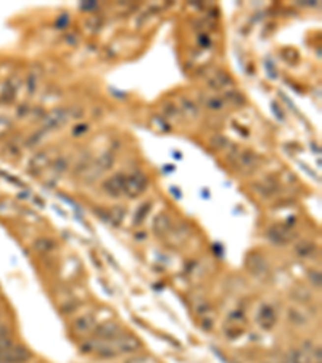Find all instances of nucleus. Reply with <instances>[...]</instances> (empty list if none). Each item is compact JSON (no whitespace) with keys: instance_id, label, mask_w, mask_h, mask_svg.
Wrapping results in <instances>:
<instances>
[{"instance_id":"1","label":"nucleus","mask_w":322,"mask_h":363,"mask_svg":"<svg viewBox=\"0 0 322 363\" xmlns=\"http://www.w3.org/2000/svg\"><path fill=\"white\" fill-rule=\"evenodd\" d=\"M115 163V157L111 154H103L102 157H98V160L95 163H92L89 165L83 173V181L86 183H92V181H95L97 178H100L105 171H108V169L113 166Z\"/></svg>"},{"instance_id":"2","label":"nucleus","mask_w":322,"mask_h":363,"mask_svg":"<svg viewBox=\"0 0 322 363\" xmlns=\"http://www.w3.org/2000/svg\"><path fill=\"white\" fill-rule=\"evenodd\" d=\"M148 186V179L147 176L142 173V171H136L132 174H129V176H126V181H124V194L127 197H137L140 196L142 192L147 189Z\"/></svg>"},{"instance_id":"3","label":"nucleus","mask_w":322,"mask_h":363,"mask_svg":"<svg viewBox=\"0 0 322 363\" xmlns=\"http://www.w3.org/2000/svg\"><path fill=\"white\" fill-rule=\"evenodd\" d=\"M73 112L68 108H57L54 112H50L49 115H45V120H44V126L47 131H52V130H58V128H61L64 123H66L69 118H71Z\"/></svg>"},{"instance_id":"4","label":"nucleus","mask_w":322,"mask_h":363,"mask_svg":"<svg viewBox=\"0 0 322 363\" xmlns=\"http://www.w3.org/2000/svg\"><path fill=\"white\" fill-rule=\"evenodd\" d=\"M113 347L116 350V354H132L136 352V350L140 349V341L137 337H134L131 334H126V336H118L116 339H113Z\"/></svg>"},{"instance_id":"5","label":"nucleus","mask_w":322,"mask_h":363,"mask_svg":"<svg viewBox=\"0 0 322 363\" xmlns=\"http://www.w3.org/2000/svg\"><path fill=\"white\" fill-rule=\"evenodd\" d=\"M29 359H31V352L23 345L15 344L3 355H0V362L3 363H26Z\"/></svg>"},{"instance_id":"6","label":"nucleus","mask_w":322,"mask_h":363,"mask_svg":"<svg viewBox=\"0 0 322 363\" xmlns=\"http://www.w3.org/2000/svg\"><path fill=\"white\" fill-rule=\"evenodd\" d=\"M124 181H126L124 174L116 173L103 183V191L111 197H119L124 192Z\"/></svg>"},{"instance_id":"7","label":"nucleus","mask_w":322,"mask_h":363,"mask_svg":"<svg viewBox=\"0 0 322 363\" xmlns=\"http://www.w3.org/2000/svg\"><path fill=\"white\" fill-rule=\"evenodd\" d=\"M267 237L271 239L274 244H279V245H284V244H289L292 241V237H293V234L289 230V226H284V225H276L272 228H269L267 231Z\"/></svg>"},{"instance_id":"8","label":"nucleus","mask_w":322,"mask_h":363,"mask_svg":"<svg viewBox=\"0 0 322 363\" xmlns=\"http://www.w3.org/2000/svg\"><path fill=\"white\" fill-rule=\"evenodd\" d=\"M118 336H121V328L119 325L108 321V323H102L95 328V337L102 339V341H113Z\"/></svg>"},{"instance_id":"9","label":"nucleus","mask_w":322,"mask_h":363,"mask_svg":"<svg viewBox=\"0 0 322 363\" xmlns=\"http://www.w3.org/2000/svg\"><path fill=\"white\" fill-rule=\"evenodd\" d=\"M256 320H258V325H260L263 330H272L274 325H276V320H277L276 310L266 303V305H263L260 312H258Z\"/></svg>"},{"instance_id":"10","label":"nucleus","mask_w":322,"mask_h":363,"mask_svg":"<svg viewBox=\"0 0 322 363\" xmlns=\"http://www.w3.org/2000/svg\"><path fill=\"white\" fill-rule=\"evenodd\" d=\"M247 266L250 268V271L255 274V276H264L267 273V263L266 259L260 254H253L247 262Z\"/></svg>"},{"instance_id":"11","label":"nucleus","mask_w":322,"mask_h":363,"mask_svg":"<svg viewBox=\"0 0 322 363\" xmlns=\"http://www.w3.org/2000/svg\"><path fill=\"white\" fill-rule=\"evenodd\" d=\"M73 328L76 332H79V334H87L90 330L95 328V317H93V313H86L83 317H79L74 321Z\"/></svg>"},{"instance_id":"12","label":"nucleus","mask_w":322,"mask_h":363,"mask_svg":"<svg viewBox=\"0 0 322 363\" xmlns=\"http://www.w3.org/2000/svg\"><path fill=\"white\" fill-rule=\"evenodd\" d=\"M20 89V83L16 78H10L7 81V84H5V89L0 94V102L2 103H11L15 100L16 97V92Z\"/></svg>"},{"instance_id":"13","label":"nucleus","mask_w":322,"mask_h":363,"mask_svg":"<svg viewBox=\"0 0 322 363\" xmlns=\"http://www.w3.org/2000/svg\"><path fill=\"white\" fill-rule=\"evenodd\" d=\"M50 162H52V159H50L49 152H40V154H37L36 157H32L31 163H29V169H31V173L37 174L49 166Z\"/></svg>"},{"instance_id":"14","label":"nucleus","mask_w":322,"mask_h":363,"mask_svg":"<svg viewBox=\"0 0 322 363\" xmlns=\"http://www.w3.org/2000/svg\"><path fill=\"white\" fill-rule=\"evenodd\" d=\"M171 226H173V220H171V216L166 213L158 215L153 221V231L158 236H165V234L171 230Z\"/></svg>"},{"instance_id":"15","label":"nucleus","mask_w":322,"mask_h":363,"mask_svg":"<svg viewBox=\"0 0 322 363\" xmlns=\"http://www.w3.org/2000/svg\"><path fill=\"white\" fill-rule=\"evenodd\" d=\"M282 363H309V355L306 350L293 349L284 357Z\"/></svg>"},{"instance_id":"16","label":"nucleus","mask_w":322,"mask_h":363,"mask_svg":"<svg viewBox=\"0 0 322 363\" xmlns=\"http://www.w3.org/2000/svg\"><path fill=\"white\" fill-rule=\"evenodd\" d=\"M57 247L55 245V241L50 237H39L36 242H34V249L39 250V252H50Z\"/></svg>"},{"instance_id":"17","label":"nucleus","mask_w":322,"mask_h":363,"mask_svg":"<svg viewBox=\"0 0 322 363\" xmlns=\"http://www.w3.org/2000/svg\"><path fill=\"white\" fill-rule=\"evenodd\" d=\"M292 296H293V298L295 300H298V302H309L311 300V292H309L306 288H304V286H298V288H295L293 289V292H292Z\"/></svg>"},{"instance_id":"18","label":"nucleus","mask_w":322,"mask_h":363,"mask_svg":"<svg viewBox=\"0 0 322 363\" xmlns=\"http://www.w3.org/2000/svg\"><path fill=\"white\" fill-rule=\"evenodd\" d=\"M295 250H296V254L300 255V257H303V259H306V257H309V255H313L314 254V250H316V245L314 244H311V242H300L295 247Z\"/></svg>"},{"instance_id":"19","label":"nucleus","mask_w":322,"mask_h":363,"mask_svg":"<svg viewBox=\"0 0 322 363\" xmlns=\"http://www.w3.org/2000/svg\"><path fill=\"white\" fill-rule=\"evenodd\" d=\"M108 216H110V223L119 225V221L124 218V210H122V207H113L108 212Z\"/></svg>"},{"instance_id":"20","label":"nucleus","mask_w":322,"mask_h":363,"mask_svg":"<svg viewBox=\"0 0 322 363\" xmlns=\"http://www.w3.org/2000/svg\"><path fill=\"white\" fill-rule=\"evenodd\" d=\"M226 102L234 103V105H242V103H245V97L237 91H227L226 92Z\"/></svg>"},{"instance_id":"21","label":"nucleus","mask_w":322,"mask_h":363,"mask_svg":"<svg viewBox=\"0 0 322 363\" xmlns=\"http://www.w3.org/2000/svg\"><path fill=\"white\" fill-rule=\"evenodd\" d=\"M47 132H49V131H47L45 128H40V130L36 134H34V136H31V137L26 140V147H36V145L40 142V140L44 139V136H45Z\"/></svg>"},{"instance_id":"22","label":"nucleus","mask_w":322,"mask_h":363,"mask_svg":"<svg viewBox=\"0 0 322 363\" xmlns=\"http://www.w3.org/2000/svg\"><path fill=\"white\" fill-rule=\"evenodd\" d=\"M148 212H150V203L148 202L144 203V205H140L139 210H137V213H136V216H134V223H136V225L142 223V221L145 220V216L148 215Z\"/></svg>"},{"instance_id":"23","label":"nucleus","mask_w":322,"mask_h":363,"mask_svg":"<svg viewBox=\"0 0 322 363\" xmlns=\"http://www.w3.org/2000/svg\"><path fill=\"white\" fill-rule=\"evenodd\" d=\"M231 84H232V81L229 79V76L224 74V73H219V74L216 76V78L211 81V86H214L216 89H218V87H226V86H231Z\"/></svg>"},{"instance_id":"24","label":"nucleus","mask_w":322,"mask_h":363,"mask_svg":"<svg viewBox=\"0 0 322 363\" xmlns=\"http://www.w3.org/2000/svg\"><path fill=\"white\" fill-rule=\"evenodd\" d=\"M182 108H184V113H185L187 118H195V116L198 115V108H197V105H193L190 100H184Z\"/></svg>"},{"instance_id":"25","label":"nucleus","mask_w":322,"mask_h":363,"mask_svg":"<svg viewBox=\"0 0 322 363\" xmlns=\"http://www.w3.org/2000/svg\"><path fill=\"white\" fill-rule=\"evenodd\" d=\"M66 169H68V160L64 159V157H60V159H58V160L55 162L54 171L58 174V176H60V174H63L64 171H66Z\"/></svg>"},{"instance_id":"26","label":"nucleus","mask_w":322,"mask_h":363,"mask_svg":"<svg viewBox=\"0 0 322 363\" xmlns=\"http://www.w3.org/2000/svg\"><path fill=\"white\" fill-rule=\"evenodd\" d=\"M224 105H226V102L222 100L221 97H213V99H209V100L206 102V107L209 110H222V108H224Z\"/></svg>"},{"instance_id":"27","label":"nucleus","mask_w":322,"mask_h":363,"mask_svg":"<svg viewBox=\"0 0 322 363\" xmlns=\"http://www.w3.org/2000/svg\"><path fill=\"white\" fill-rule=\"evenodd\" d=\"M36 87H37V76L34 73H31L28 76V92L34 94V92H36Z\"/></svg>"},{"instance_id":"28","label":"nucleus","mask_w":322,"mask_h":363,"mask_svg":"<svg viewBox=\"0 0 322 363\" xmlns=\"http://www.w3.org/2000/svg\"><path fill=\"white\" fill-rule=\"evenodd\" d=\"M309 279H311V283H313V286L314 288H321V284H322V278H321V271H311L309 273Z\"/></svg>"},{"instance_id":"29","label":"nucleus","mask_w":322,"mask_h":363,"mask_svg":"<svg viewBox=\"0 0 322 363\" xmlns=\"http://www.w3.org/2000/svg\"><path fill=\"white\" fill-rule=\"evenodd\" d=\"M209 310H211V307H209V303L206 300H203V298H200V303L197 305V313L198 315H203V313H208Z\"/></svg>"},{"instance_id":"30","label":"nucleus","mask_w":322,"mask_h":363,"mask_svg":"<svg viewBox=\"0 0 322 363\" xmlns=\"http://www.w3.org/2000/svg\"><path fill=\"white\" fill-rule=\"evenodd\" d=\"M126 363H156V362L153 359H150V357H147V355H139V357H136V359H131Z\"/></svg>"},{"instance_id":"31","label":"nucleus","mask_w":322,"mask_h":363,"mask_svg":"<svg viewBox=\"0 0 322 363\" xmlns=\"http://www.w3.org/2000/svg\"><path fill=\"white\" fill-rule=\"evenodd\" d=\"M240 162L245 163V165H251V162H256V157L251 152H245L243 157H240Z\"/></svg>"},{"instance_id":"32","label":"nucleus","mask_w":322,"mask_h":363,"mask_svg":"<svg viewBox=\"0 0 322 363\" xmlns=\"http://www.w3.org/2000/svg\"><path fill=\"white\" fill-rule=\"evenodd\" d=\"M68 23H69V18H68V15H61L60 18L57 20V28H60V29H64V28H68Z\"/></svg>"},{"instance_id":"33","label":"nucleus","mask_w":322,"mask_h":363,"mask_svg":"<svg viewBox=\"0 0 322 363\" xmlns=\"http://www.w3.org/2000/svg\"><path fill=\"white\" fill-rule=\"evenodd\" d=\"M76 308H78V302H74L73 305H71V302H69L68 305H63V307H61V312H63V313H73Z\"/></svg>"},{"instance_id":"34","label":"nucleus","mask_w":322,"mask_h":363,"mask_svg":"<svg viewBox=\"0 0 322 363\" xmlns=\"http://www.w3.org/2000/svg\"><path fill=\"white\" fill-rule=\"evenodd\" d=\"M198 44H200V45H203V47H208V45H211V42H209V37H208V36H205V34H202V36L198 37Z\"/></svg>"},{"instance_id":"35","label":"nucleus","mask_w":322,"mask_h":363,"mask_svg":"<svg viewBox=\"0 0 322 363\" xmlns=\"http://www.w3.org/2000/svg\"><path fill=\"white\" fill-rule=\"evenodd\" d=\"M86 130H87V126H84V125H81V126H76L74 128V136H79V134H83V132H86Z\"/></svg>"},{"instance_id":"36","label":"nucleus","mask_w":322,"mask_h":363,"mask_svg":"<svg viewBox=\"0 0 322 363\" xmlns=\"http://www.w3.org/2000/svg\"><path fill=\"white\" fill-rule=\"evenodd\" d=\"M83 8H84V10H92V8H97V3H95V2H90V3H83Z\"/></svg>"}]
</instances>
